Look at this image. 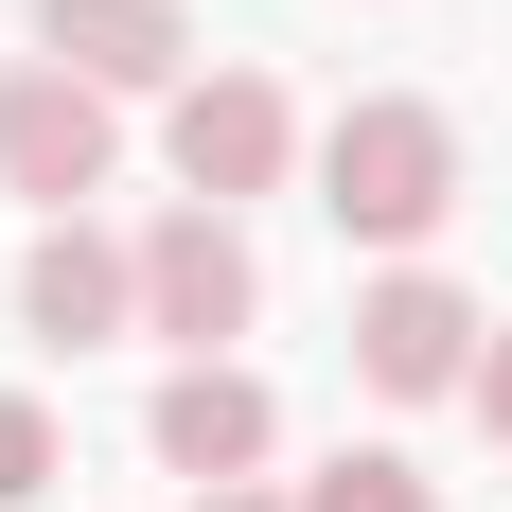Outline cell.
<instances>
[{
    "instance_id": "cell-1",
    "label": "cell",
    "mask_w": 512,
    "mask_h": 512,
    "mask_svg": "<svg viewBox=\"0 0 512 512\" xmlns=\"http://www.w3.org/2000/svg\"><path fill=\"white\" fill-rule=\"evenodd\" d=\"M318 212H336L354 248H389V265H407L424 230L460 212V124H442L424 89H354L336 124H318Z\"/></svg>"
},
{
    "instance_id": "cell-2",
    "label": "cell",
    "mask_w": 512,
    "mask_h": 512,
    "mask_svg": "<svg viewBox=\"0 0 512 512\" xmlns=\"http://www.w3.org/2000/svg\"><path fill=\"white\" fill-rule=\"evenodd\" d=\"M106 177H124V89H89V71H0V195L36 212H89Z\"/></svg>"
},
{
    "instance_id": "cell-3",
    "label": "cell",
    "mask_w": 512,
    "mask_h": 512,
    "mask_svg": "<svg viewBox=\"0 0 512 512\" xmlns=\"http://www.w3.org/2000/svg\"><path fill=\"white\" fill-rule=\"evenodd\" d=\"M477 354H495V318L442 283V265H389L354 301V389H389V407H442V389H477Z\"/></svg>"
},
{
    "instance_id": "cell-4",
    "label": "cell",
    "mask_w": 512,
    "mask_h": 512,
    "mask_svg": "<svg viewBox=\"0 0 512 512\" xmlns=\"http://www.w3.org/2000/svg\"><path fill=\"white\" fill-rule=\"evenodd\" d=\"M248 318H265V265H248V230H230L212 195H177V212L142 230V336H177V354H230Z\"/></svg>"
},
{
    "instance_id": "cell-5",
    "label": "cell",
    "mask_w": 512,
    "mask_h": 512,
    "mask_svg": "<svg viewBox=\"0 0 512 512\" xmlns=\"http://www.w3.org/2000/svg\"><path fill=\"white\" fill-rule=\"evenodd\" d=\"M159 159H177V195L248 212V195H283V159H301V106L265 89V71H195V89H177V124H159Z\"/></svg>"
},
{
    "instance_id": "cell-6",
    "label": "cell",
    "mask_w": 512,
    "mask_h": 512,
    "mask_svg": "<svg viewBox=\"0 0 512 512\" xmlns=\"http://www.w3.org/2000/svg\"><path fill=\"white\" fill-rule=\"evenodd\" d=\"M142 442H159V477L230 495V477H265V460H283V407H265V371L177 354V371H159V407H142Z\"/></svg>"
},
{
    "instance_id": "cell-7",
    "label": "cell",
    "mask_w": 512,
    "mask_h": 512,
    "mask_svg": "<svg viewBox=\"0 0 512 512\" xmlns=\"http://www.w3.org/2000/svg\"><path fill=\"white\" fill-rule=\"evenodd\" d=\"M18 318H36L53 354H106V336H142V248H106L89 212H53L36 248H18Z\"/></svg>"
},
{
    "instance_id": "cell-8",
    "label": "cell",
    "mask_w": 512,
    "mask_h": 512,
    "mask_svg": "<svg viewBox=\"0 0 512 512\" xmlns=\"http://www.w3.org/2000/svg\"><path fill=\"white\" fill-rule=\"evenodd\" d=\"M36 53L89 89H195V18L177 0H36Z\"/></svg>"
},
{
    "instance_id": "cell-9",
    "label": "cell",
    "mask_w": 512,
    "mask_h": 512,
    "mask_svg": "<svg viewBox=\"0 0 512 512\" xmlns=\"http://www.w3.org/2000/svg\"><path fill=\"white\" fill-rule=\"evenodd\" d=\"M301 512H442V495H424V460H389V442H336V460L301 477Z\"/></svg>"
},
{
    "instance_id": "cell-10",
    "label": "cell",
    "mask_w": 512,
    "mask_h": 512,
    "mask_svg": "<svg viewBox=\"0 0 512 512\" xmlns=\"http://www.w3.org/2000/svg\"><path fill=\"white\" fill-rule=\"evenodd\" d=\"M53 477H71V442H53V407H36V389H0V512H36Z\"/></svg>"
},
{
    "instance_id": "cell-11",
    "label": "cell",
    "mask_w": 512,
    "mask_h": 512,
    "mask_svg": "<svg viewBox=\"0 0 512 512\" xmlns=\"http://www.w3.org/2000/svg\"><path fill=\"white\" fill-rule=\"evenodd\" d=\"M460 407H477V424L512 442V318H495V354H477V389H460Z\"/></svg>"
},
{
    "instance_id": "cell-12",
    "label": "cell",
    "mask_w": 512,
    "mask_h": 512,
    "mask_svg": "<svg viewBox=\"0 0 512 512\" xmlns=\"http://www.w3.org/2000/svg\"><path fill=\"white\" fill-rule=\"evenodd\" d=\"M195 512H301V495H265V477H230V495H195Z\"/></svg>"
}]
</instances>
